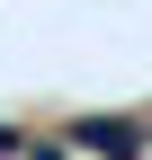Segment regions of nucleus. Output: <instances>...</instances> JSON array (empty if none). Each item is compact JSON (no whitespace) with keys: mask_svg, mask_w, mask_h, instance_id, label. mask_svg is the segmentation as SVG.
I'll return each instance as SVG.
<instances>
[{"mask_svg":"<svg viewBox=\"0 0 152 160\" xmlns=\"http://www.w3.org/2000/svg\"><path fill=\"white\" fill-rule=\"evenodd\" d=\"M81 142H90V151H107V160H134V151H143V133H134V125H90Z\"/></svg>","mask_w":152,"mask_h":160,"instance_id":"1","label":"nucleus"}]
</instances>
